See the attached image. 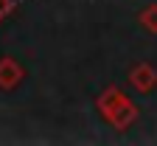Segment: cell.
<instances>
[{
	"label": "cell",
	"mask_w": 157,
	"mask_h": 146,
	"mask_svg": "<svg viewBox=\"0 0 157 146\" xmlns=\"http://www.w3.org/2000/svg\"><path fill=\"white\" fill-rule=\"evenodd\" d=\"M6 9H9V0H0V17L6 14Z\"/></svg>",
	"instance_id": "cell-2"
},
{
	"label": "cell",
	"mask_w": 157,
	"mask_h": 146,
	"mask_svg": "<svg viewBox=\"0 0 157 146\" xmlns=\"http://www.w3.org/2000/svg\"><path fill=\"white\" fill-rule=\"evenodd\" d=\"M17 76H20V70H17V65L14 62H0V85L3 87H11L14 81H17Z\"/></svg>",
	"instance_id": "cell-1"
}]
</instances>
